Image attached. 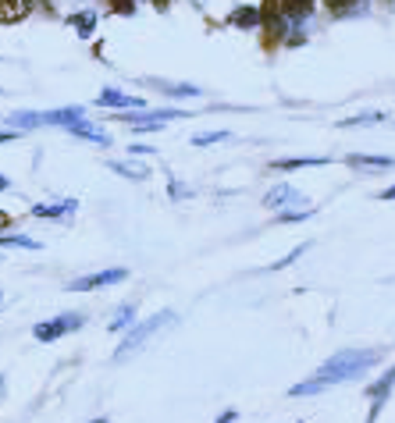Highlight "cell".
I'll use <instances>...</instances> for the list:
<instances>
[{"instance_id":"4","label":"cell","mask_w":395,"mask_h":423,"mask_svg":"<svg viewBox=\"0 0 395 423\" xmlns=\"http://www.w3.org/2000/svg\"><path fill=\"white\" fill-rule=\"evenodd\" d=\"M129 278L125 267H111V270H100V274H86V278H75L68 281V292H93V288H111V285H121Z\"/></svg>"},{"instance_id":"29","label":"cell","mask_w":395,"mask_h":423,"mask_svg":"<svg viewBox=\"0 0 395 423\" xmlns=\"http://www.w3.org/2000/svg\"><path fill=\"white\" fill-rule=\"evenodd\" d=\"M381 199H385V203H388V199H395V185H392V189H385V192H381Z\"/></svg>"},{"instance_id":"27","label":"cell","mask_w":395,"mask_h":423,"mask_svg":"<svg viewBox=\"0 0 395 423\" xmlns=\"http://www.w3.org/2000/svg\"><path fill=\"white\" fill-rule=\"evenodd\" d=\"M324 4H328L331 11H346V4H349V0H324Z\"/></svg>"},{"instance_id":"13","label":"cell","mask_w":395,"mask_h":423,"mask_svg":"<svg viewBox=\"0 0 395 423\" xmlns=\"http://www.w3.org/2000/svg\"><path fill=\"white\" fill-rule=\"evenodd\" d=\"M29 11H33V0H0V22L4 25L22 22Z\"/></svg>"},{"instance_id":"25","label":"cell","mask_w":395,"mask_h":423,"mask_svg":"<svg viewBox=\"0 0 395 423\" xmlns=\"http://www.w3.org/2000/svg\"><path fill=\"white\" fill-rule=\"evenodd\" d=\"M303 253H307V246H296V249H292V253H289L285 260H278V263H275V270H282V267H289V263H296V260H299Z\"/></svg>"},{"instance_id":"24","label":"cell","mask_w":395,"mask_h":423,"mask_svg":"<svg viewBox=\"0 0 395 423\" xmlns=\"http://www.w3.org/2000/svg\"><path fill=\"white\" fill-rule=\"evenodd\" d=\"M111 11H118V15H132V11H136V0H111Z\"/></svg>"},{"instance_id":"14","label":"cell","mask_w":395,"mask_h":423,"mask_svg":"<svg viewBox=\"0 0 395 423\" xmlns=\"http://www.w3.org/2000/svg\"><path fill=\"white\" fill-rule=\"evenodd\" d=\"M4 121H8L15 132H29V128H40V125H43V117H40L36 110H15V114H8Z\"/></svg>"},{"instance_id":"15","label":"cell","mask_w":395,"mask_h":423,"mask_svg":"<svg viewBox=\"0 0 395 423\" xmlns=\"http://www.w3.org/2000/svg\"><path fill=\"white\" fill-rule=\"evenodd\" d=\"M68 22H72V28H75L82 40H89V36H93V28H97V11H79Z\"/></svg>"},{"instance_id":"31","label":"cell","mask_w":395,"mask_h":423,"mask_svg":"<svg viewBox=\"0 0 395 423\" xmlns=\"http://www.w3.org/2000/svg\"><path fill=\"white\" fill-rule=\"evenodd\" d=\"M4 388H8V381H4V374H0V399H4Z\"/></svg>"},{"instance_id":"3","label":"cell","mask_w":395,"mask_h":423,"mask_svg":"<svg viewBox=\"0 0 395 423\" xmlns=\"http://www.w3.org/2000/svg\"><path fill=\"white\" fill-rule=\"evenodd\" d=\"M82 324H86V317H82V313H61V317H54V320L36 324V327H33V338H36V342H43V345H50V342H57V338L72 335V331H79Z\"/></svg>"},{"instance_id":"12","label":"cell","mask_w":395,"mask_h":423,"mask_svg":"<svg viewBox=\"0 0 395 423\" xmlns=\"http://www.w3.org/2000/svg\"><path fill=\"white\" fill-rule=\"evenodd\" d=\"M40 117H43V125L68 128V125H75L79 117H86V110H82V107H61V110H47V114H40Z\"/></svg>"},{"instance_id":"1","label":"cell","mask_w":395,"mask_h":423,"mask_svg":"<svg viewBox=\"0 0 395 423\" xmlns=\"http://www.w3.org/2000/svg\"><path fill=\"white\" fill-rule=\"evenodd\" d=\"M381 359H385V345H381V349H342V352H335V356H331L328 363H321L314 377H307V381L292 384V388H289V395H292V399L321 395V391L335 388V384H346V381L363 377L371 367H378Z\"/></svg>"},{"instance_id":"19","label":"cell","mask_w":395,"mask_h":423,"mask_svg":"<svg viewBox=\"0 0 395 423\" xmlns=\"http://www.w3.org/2000/svg\"><path fill=\"white\" fill-rule=\"evenodd\" d=\"M260 22V15L253 11V8H239V11H232V25H242V28H253Z\"/></svg>"},{"instance_id":"34","label":"cell","mask_w":395,"mask_h":423,"mask_svg":"<svg viewBox=\"0 0 395 423\" xmlns=\"http://www.w3.org/2000/svg\"><path fill=\"white\" fill-rule=\"evenodd\" d=\"M0 299H4V292H0Z\"/></svg>"},{"instance_id":"26","label":"cell","mask_w":395,"mask_h":423,"mask_svg":"<svg viewBox=\"0 0 395 423\" xmlns=\"http://www.w3.org/2000/svg\"><path fill=\"white\" fill-rule=\"evenodd\" d=\"M235 420H239V413H235V409H225V413L218 416V423H235Z\"/></svg>"},{"instance_id":"2","label":"cell","mask_w":395,"mask_h":423,"mask_svg":"<svg viewBox=\"0 0 395 423\" xmlns=\"http://www.w3.org/2000/svg\"><path fill=\"white\" fill-rule=\"evenodd\" d=\"M171 324H175V313H171V310H161L157 317H150V320H143V324H132V327L125 331V338H121V345L114 349V359L121 363L125 356L139 352L150 338L157 335V331H164V327H171Z\"/></svg>"},{"instance_id":"16","label":"cell","mask_w":395,"mask_h":423,"mask_svg":"<svg viewBox=\"0 0 395 423\" xmlns=\"http://www.w3.org/2000/svg\"><path fill=\"white\" fill-rule=\"evenodd\" d=\"M328 157H292V160H275V171H299V167H324Z\"/></svg>"},{"instance_id":"6","label":"cell","mask_w":395,"mask_h":423,"mask_svg":"<svg viewBox=\"0 0 395 423\" xmlns=\"http://www.w3.org/2000/svg\"><path fill=\"white\" fill-rule=\"evenodd\" d=\"M97 107H118V110H146V100L143 97H129L121 89H104L97 97Z\"/></svg>"},{"instance_id":"11","label":"cell","mask_w":395,"mask_h":423,"mask_svg":"<svg viewBox=\"0 0 395 423\" xmlns=\"http://www.w3.org/2000/svg\"><path fill=\"white\" fill-rule=\"evenodd\" d=\"M346 164H349L353 171H392V167H395L392 157H367V154H349Z\"/></svg>"},{"instance_id":"32","label":"cell","mask_w":395,"mask_h":423,"mask_svg":"<svg viewBox=\"0 0 395 423\" xmlns=\"http://www.w3.org/2000/svg\"><path fill=\"white\" fill-rule=\"evenodd\" d=\"M4 224H11V217H4V214H0V228H4Z\"/></svg>"},{"instance_id":"30","label":"cell","mask_w":395,"mask_h":423,"mask_svg":"<svg viewBox=\"0 0 395 423\" xmlns=\"http://www.w3.org/2000/svg\"><path fill=\"white\" fill-rule=\"evenodd\" d=\"M8 185H11V181H8V174H0V192H4Z\"/></svg>"},{"instance_id":"28","label":"cell","mask_w":395,"mask_h":423,"mask_svg":"<svg viewBox=\"0 0 395 423\" xmlns=\"http://www.w3.org/2000/svg\"><path fill=\"white\" fill-rule=\"evenodd\" d=\"M18 135H22V132H15V128H11V132H0V142H11V139H18Z\"/></svg>"},{"instance_id":"20","label":"cell","mask_w":395,"mask_h":423,"mask_svg":"<svg viewBox=\"0 0 395 423\" xmlns=\"http://www.w3.org/2000/svg\"><path fill=\"white\" fill-rule=\"evenodd\" d=\"M378 121H385V114H360V117L339 121V125H342V128H353V125H378Z\"/></svg>"},{"instance_id":"8","label":"cell","mask_w":395,"mask_h":423,"mask_svg":"<svg viewBox=\"0 0 395 423\" xmlns=\"http://www.w3.org/2000/svg\"><path fill=\"white\" fill-rule=\"evenodd\" d=\"M75 199H61V203H36L29 214L33 217H47V221H65V217H72L75 214Z\"/></svg>"},{"instance_id":"21","label":"cell","mask_w":395,"mask_h":423,"mask_svg":"<svg viewBox=\"0 0 395 423\" xmlns=\"http://www.w3.org/2000/svg\"><path fill=\"white\" fill-rule=\"evenodd\" d=\"M310 214H314L310 206H303V210H296V206H292V210H282V214H278V221H282V224H289V221H307Z\"/></svg>"},{"instance_id":"22","label":"cell","mask_w":395,"mask_h":423,"mask_svg":"<svg viewBox=\"0 0 395 423\" xmlns=\"http://www.w3.org/2000/svg\"><path fill=\"white\" fill-rule=\"evenodd\" d=\"M228 139V132H200V135H193V146H210V142H225Z\"/></svg>"},{"instance_id":"33","label":"cell","mask_w":395,"mask_h":423,"mask_svg":"<svg viewBox=\"0 0 395 423\" xmlns=\"http://www.w3.org/2000/svg\"><path fill=\"white\" fill-rule=\"evenodd\" d=\"M89 423H107V416H97V420H89Z\"/></svg>"},{"instance_id":"18","label":"cell","mask_w":395,"mask_h":423,"mask_svg":"<svg viewBox=\"0 0 395 423\" xmlns=\"http://www.w3.org/2000/svg\"><path fill=\"white\" fill-rule=\"evenodd\" d=\"M0 249H40V242L29 235H0Z\"/></svg>"},{"instance_id":"23","label":"cell","mask_w":395,"mask_h":423,"mask_svg":"<svg viewBox=\"0 0 395 423\" xmlns=\"http://www.w3.org/2000/svg\"><path fill=\"white\" fill-rule=\"evenodd\" d=\"M111 171L125 174V178H146V167H129V164H111Z\"/></svg>"},{"instance_id":"5","label":"cell","mask_w":395,"mask_h":423,"mask_svg":"<svg viewBox=\"0 0 395 423\" xmlns=\"http://www.w3.org/2000/svg\"><path fill=\"white\" fill-rule=\"evenodd\" d=\"M392 388H395V363L381 374V381H374V384L367 388V402H371L367 423H378V413L385 409V402H388V395H392Z\"/></svg>"},{"instance_id":"7","label":"cell","mask_w":395,"mask_h":423,"mask_svg":"<svg viewBox=\"0 0 395 423\" xmlns=\"http://www.w3.org/2000/svg\"><path fill=\"white\" fill-rule=\"evenodd\" d=\"M264 203L271 206V210H282V206H303V203H310L303 192H296L292 185H275L267 196H264Z\"/></svg>"},{"instance_id":"10","label":"cell","mask_w":395,"mask_h":423,"mask_svg":"<svg viewBox=\"0 0 395 423\" xmlns=\"http://www.w3.org/2000/svg\"><path fill=\"white\" fill-rule=\"evenodd\" d=\"M278 15L285 18V22H307L310 15H314V0H282L278 4Z\"/></svg>"},{"instance_id":"9","label":"cell","mask_w":395,"mask_h":423,"mask_svg":"<svg viewBox=\"0 0 395 423\" xmlns=\"http://www.w3.org/2000/svg\"><path fill=\"white\" fill-rule=\"evenodd\" d=\"M68 132H72L75 139H86V142H93V146H111V135H107L100 125H93V121H86V117H79L75 125H68Z\"/></svg>"},{"instance_id":"17","label":"cell","mask_w":395,"mask_h":423,"mask_svg":"<svg viewBox=\"0 0 395 423\" xmlns=\"http://www.w3.org/2000/svg\"><path fill=\"white\" fill-rule=\"evenodd\" d=\"M132 324H136V306H132V302L118 306V313H114V320H111V331H129Z\"/></svg>"}]
</instances>
